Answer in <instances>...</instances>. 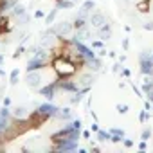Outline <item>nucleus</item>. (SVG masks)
I'll use <instances>...</instances> for the list:
<instances>
[{
  "mask_svg": "<svg viewBox=\"0 0 153 153\" xmlns=\"http://www.w3.org/2000/svg\"><path fill=\"white\" fill-rule=\"evenodd\" d=\"M52 68L58 74V79H65V78H70L78 67L65 56H56V58H52Z\"/></svg>",
  "mask_w": 153,
  "mask_h": 153,
  "instance_id": "f257e3e1",
  "label": "nucleus"
},
{
  "mask_svg": "<svg viewBox=\"0 0 153 153\" xmlns=\"http://www.w3.org/2000/svg\"><path fill=\"white\" fill-rule=\"evenodd\" d=\"M65 139H70V140H78L79 139V130H76L72 124H67L65 128H61L59 131L52 133L51 135V140L52 142H58V140H65Z\"/></svg>",
  "mask_w": 153,
  "mask_h": 153,
  "instance_id": "f03ea898",
  "label": "nucleus"
},
{
  "mask_svg": "<svg viewBox=\"0 0 153 153\" xmlns=\"http://www.w3.org/2000/svg\"><path fill=\"white\" fill-rule=\"evenodd\" d=\"M49 117H51L49 114H43V112H40V110H34V112H31V114L27 115V119H29L33 130H36V128H40L42 124H45V123L49 121Z\"/></svg>",
  "mask_w": 153,
  "mask_h": 153,
  "instance_id": "7ed1b4c3",
  "label": "nucleus"
},
{
  "mask_svg": "<svg viewBox=\"0 0 153 153\" xmlns=\"http://www.w3.org/2000/svg\"><path fill=\"white\" fill-rule=\"evenodd\" d=\"M72 24H68V22H61V24H58L56 27H52L49 33H52L54 36H58V38H65V36H68L70 33H72Z\"/></svg>",
  "mask_w": 153,
  "mask_h": 153,
  "instance_id": "20e7f679",
  "label": "nucleus"
},
{
  "mask_svg": "<svg viewBox=\"0 0 153 153\" xmlns=\"http://www.w3.org/2000/svg\"><path fill=\"white\" fill-rule=\"evenodd\" d=\"M76 148H78V140L65 139V140H58V142H54V149H58V151H74Z\"/></svg>",
  "mask_w": 153,
  "mask_h": 153,
  "instance_id": "39448f33",
  "label": "nucleus"
},
{
  "mask_svg": "<svg viewBox=\"0 0 153 153\" xmlns=\"http://www.w3.org/2000/svg\"><path fill=\"white\" fill-rule=\"evenodd\" d=\"M25 81H27V85H29L31 88H40V83H42V74H40V70L27 72Z\"/></svg>",
  "mask_w": 153,
  "mask_h": 153,
  "instance_id": "423d86ee",
  "label": "nucleus"
},
{
  "mask_svg": "<svg viewBox=\"0 0 153 153\" xmlns=\"http://www.w3.org/2000/svg\"><path fill=\"white\" fill-rule=\"evenodd\" d=\"M43 67H47V59H45V58H42V56H36V58H33V59L27 63V72L42 70Z\"/></svg>",
  "mask_w": 153,
  "mask_h": 153,
  "instance_id": "0eeeda50",
  "label": "nucleus"
},
{
  "mask_svg": "<svg viewBox=\"0 0 153 153\" xmlns=\"http://www.w3.org/2000/svg\"><path fill=\"white\" fill-rule=\"evenodd\" d=\"M140 72L146 74V76H151V72H153V61L148 54L140 56Z\"/></svg>",
  "mask_w": 153,
  "mask_h": 153,
  "instance_id": "6e6552de",
  "label": "nucleus"
},
{
  "mask_svg": "<svg viewBox=\"0 0 153 153\" xmlns=\"http://www.w3.org/2000/svg\"><path fill=\"white\" fill-rule=\"evenodd\" d=\"M56 87L61 88V90H67V92H78V85H76L74 81H68L67 78L65 79H58L56 81Z\"/></svg>",
  "mask_w": 153,
  "mask_h": 153,
  "instance_id": "1a4fd4ad",
  "label": "nucleus"
},
{
  "mask_svg": "<svg viewBox=\"0 0 153 153\" xmlns=\"http://www.w3.org/2000/svg\"><path fill=\"white\" fill-rule=\"evenodd\" d=\"M56 88H58V87H56V81H54V83H49L47 87H40V88H38V92H40V96H45L47 99H52V97H54Z\"/></svg>",
  "mask_w": 153,
  "mask_h": 153,
  "instance_id": "9d476101",
  "label": "nucleus"
},
{
  "mask_svg": "<svg viewBox=\"0 0 153 153\" xmlns=\"http://www.w3.org/2000/svg\"><path fill=\"white\" fill-rule=\"evenodd\" d=\"M90 22H92V25H94L96 29H99V27H103V25L106 24V18H105L103 13H94L92 18H90Z\"/></svg>",
  "mask_w": 153,
  "mask_h": 153,
  "instance_id": "9b49d317",
  "label": "nucleus"
},
{
  "mask_svg": "<svg viewBox=\"0 0 153 153\" xmlns=\"http://www.w3.org/2000/svg\"><path fill=\"white\" fill-rule=\"evenodd\" d=\"M97 33L101 34V38H103V40H108V34H110V24L106 22L103 27H99V29H97Z\"/></svg>",
  "mask_w": 153,
  "mask_h": 153,
  "instance_id": "f8f14e48",
  "label": "nucleus"
},
{
  "mask_svg": "<svg viewBox=\"0 0 153 153\" xmlns=\"http://www.w3.org/2000/svg\"><path fill=\"white\" fill-rule=\"evenodd\" d=\"M74 6L72 0H61V2H58V9H70Z\"/></svg>",
  "mask_w": 153,
  "mask_h": 153,
  "instance_id": "ddd939ff",
  "label": "nucleus"
},
{
  "mask_svg": "<svg viewBox=\"0 0 153 153\" xmlns=\"http://www.w3.org/2000/svg\"><path fill=\"white\" fill-rule=\"evenodd\" d=\"M94 7H96V2H94V0H87L81 9H83V13H88V11H92Z\"/></svg>",
  "mask_w": 153,
  "mask_h": 153,
  "instance_id": "4468645a",
  "label": "nucleus"
},
{
  "mask_svg": "<svg viewBox=\"0 0 153 153\" xmlns=\"http://www.w3.org/2000/svg\"><path fill=\"white\" fill-rule=\"evenodd\" d=\"M56 117H59V119H68V117H70V110H68V108H59V112L56 114Z\"/></svg>",
  "mask_w": 153,
  "mask_h": 153,
  "instance_id": "2eb2a0df",
  "label": "nucleus"
},
{
  "mask_svg": "<svg viewBox=\"0 0 153 153\" xmlns=\"http://www.w3.org/2000/svg\"><path fill=\"white\" fill-rule=\"evenodd\" d=\"M18 76H20V70L18 68H13V72H11V85H16L18 83Z\"/></svg>",
  "mask_w": 153,
  "mask_h": 153,
  "instance_id": "dca6fc26",
  "label": "nucleus"
},
{
  "mask_svg": "<svg viewBox=\"0 0 153 153\" xmlns=\"http://www.w3.org/2000/svg\"><path fill=\"white\" fill-rule=\"evenodd\" d=\"M97 137H99L101 140H110L112 135H110V131H103V130L99 128V130H97Z\"/></svg>",
  "mask_w": 153,
  "mask_h": 153,
  "instance_id": "f3484780",
  "label": "nucleus"
},
{
  "mask_svg": "<svg viewBox=\"0 0 153 153\" xmlns=\"http://www.w3.org/2000/svg\"><path fill=\"white\" fill-rule=\"evenodd\" d=\"M85 24H87V22H85V18H81V16H79V18L76 20L72 25H74V29H83V27H85Z\"/></svg>",
  "mask_w": 153,
  "mask_h": 153,
  "instance_id": "a211bd4d",
  "label": "nucleus"
},
{
  "mask_svg": "<svg viewBox=\"0 0 153 153\" xmlns=\"http://www.w3.org/2000/svg\"><path fill=\"white\" fill-rule=\"evenodd\" d=\"M137 7H139V11H142V13H148V11H149V2H148V0H144V2L139 4Z\"/></svg>",
  "mask_w": 153,
  "mask_h": 153,
  "instance_id": "6ab92c4d",
  "label": "nucleus"
},
{
  "mask_svg": "<svg viewBox=\"0 0 153 153\" xmlns=\"http://www.w3.org/2000/svg\"><path fill=\"white\" fill-rule=\"evenodd\" d=\"M56 11H58V9H52V11L47 15V18H45V22H47V24H52V20H54V16H56Z\"/></svg>",
  "mask_w": 153,
  "mask_h": 153,
  "instance_id": "aec40b11",
  "label": "nucleus"
},
{
  "mask_svg": "<svg viewBox=\"0 0 153 153\" xmlns=\"http://www.w3.org/2000/svg\"><path fill=\"white\" fill-rule=\"evenodd\" d=\"M149 137H151V130H149V128H146V130L140 133V139H142V140H148Z\"/></svg>",
  "mask_w": 153,
  "mask_h": 153,
  "instance_id": "412c9836",
  "label": "nucleus"
},
{
  "mask_svg": "<svg viewBox=\"0 0 153 153\" xmlns=\"http://www.w3.org/2000/svg\"><path fill=\"white\" fill-rule=\"evenodd\" d=\"M117 112L119 114H126L128 112V106L126 105H117Z\"/></svg>",
  "mask_w": 153,
  "mask_h": 153,
  "instance_id": "4be33fe9",
  "label": "nucleus"
},
{
  "mask_svg": "<svg viewBox=\"0 0 153 153\" xmlns=\"http://www.w3.org/2000/svg\"><path fill=\"white\" fill-rule=\"evenodd\" d=\"M146 119H148V112H146V110H142V112L139 114V121H140V123H144Z\"/></svg>",
  "mask_w": 153,
  "mask_h": 153,
  "instance_id": "5701e85b",
  "label": "nucleus"
},
{
  "mask_svg": "<svg viewBox=\"0 0 153 153\" xmlns=\"http://www.w3.org/2000/svg\"><path fill=\"white\" fill-rule=\"evenodd\" d=\"M110 133H112V135H121V137L124 135V131H123V130H119V128H112V130H110Z\"/></svg>",
  "mask_w": 153,
  "mask_h": 153,
  "instance_id": "b1692460",
  "label": "nucleus"
},
{
  "mask_svg": "<svg viewBox=\"0 0 153 153\" xmlns=\"http://www.w3.org/2000/svg\"><path fill=\"white\" fill-rule=\"evenodd\" d=\"M13 115H15V117H24V108H16Z\"/></svg>",
  "mask_w": 153,
  "mask_h": 153,
  "instance_id": "393cba45",
  "label": "nucleus"
},
{
  "mask_svg": "<svg viewBox=\"0 0 153 153\" xmlns=\"http://www.w3.org/2000/svg\"><path fill=\"white\" fill-rule=\"evenodd\" d=\"M70 124H72V126H74L76 130H79V128H81V121H78V119H76V121H72Z\"/></svg>",
  "mask_w": 153,
  "mask_h": 153,
  "instance_id": "a878e982",
  "label": "nucleus"
},
{
  "mask_svg": "<svg viewBox=\"0 0 153 153\" xmlns=\"http://www.w3.org/2000/svg\"><path fill=\"white\" fill-rule=\"evenodd\" d=\"M92 47H94V49H99V51H101V49H103V42H97V40H96V42L92 43Z\"/></svg>",
  "mask_w": 153,
  "mask_h": 153,
  "instance_id": "bb28decb",
  "label": "nucleus"
},
{
  "mask_svg": "<svg viewBox=\"0 0 153 153\" xmlns=\"http://www.w3.org/2000/svg\"><path fill=\"white\" fill-rule=\"evenodd\" d=\"M110 135H112V133H110ZM121 139H123L121 135H112V137H110V140H112V142H121Z\"/></svg>",
  "mask_w": 153,
  "mask_h": 153,
  "instance_id": "cd10ccee",
  "label": "nucleus"
},
{
  "mask_svg": "<svg viewBox=\"0 0 153 153\" xmlns=\"http://www.w3.org/2000/svg\"><path fill=\"white\" fill-rule=\"evenodd\" d=\"M144 29L146 31H153V22H146L144 24Z\"/></svg>",
  "mask_w": 153,
  "mask_h": 153,
  "instance_id": "c85d7f7f",
  "label": "nucleus"
},
{
  "mask_svg": "<svg viewBox=\"0 0 153 153\" xmlns=\"http://www.w3.org/2000/svg\"><path fill=\"white\" fill-rule=\"evenodd\" d=\"M119 72H121V74L124 76V78H130V70H128V68H121Z\"/></svg>",
  "mask_w": 153,
  "mask_h": 153,
  "instance_id": "c756f323",
  "label": "nucleus"
},
{
  "mask_svg": "<svg viewBox=\"0 0 153 153\" xmlns=\"http://www.w3.org/2000/svg\"><path fill=\"white\" fill-rule=\"evenodd\" d=\"M124 146H126V148H131V146H133V140H130V139H124Z\"/></svg>",
  "mask_w": 153,
  "mask_h": 153,
  "instance_id": "7c9ffc66",
  "label": "nucleus"
},
{
  "mask_svg": "<svg viewBox=\"0 0 153 153\" xmlns=\"http://www.w3.org/2000/svg\"><path fill=\"white\" fill-rule=\"evenodd\" d=\"M34 16H36V18H42V16H43V11H42V9H38V11L34 13Z\"/></svg>",
  "mask_w": 153,
  "mask_h": 153,
  "instance_id": "2f4dec72",
  "label": "nucleus"
},
{
  "mask_svg": "<svg viewBox=\"0 0 153 153\" xmlns=\"http://www.w3.org/2000/svg\"><path fill=\"white\" fill-rule=\"evenodd\" d=\"M139 149H140V151H144V149H146V140H142V142L139 144Z\"/></svg>",
  "mask_w": 153,
  "mask_h": 153,
  "instance_id": "473e14b6",
  "label": "nucleus"
},
{
  "mask_svg": "<svg viewBox=\"0 0 153 153\" xmlns=\"http://www.w3.org/2000/svg\"><path fill=\"white\" fill-rule=\"evenodd\" d=\"M22 52H24V47H20V49H18V51H16V52H15V58H18V56H20V54H22Z\"/></svg>",
  "mask_w": 153,
  "mask_h": 153,
  "instance_id": "72a5a7b5",
  "label": "nucleus"
},
{
  "mask_svg": "<svg viewBox=\"0 0 153 153\" xmlns=\"http://www.w3.org/2000/svg\"><path fill=\"white\" fill-rule=\"evenodd\" d=\"M9 105H11V99H9V97H6V99H4V106H9Z\"/></svg>",
  "mask_w": 153,
  "mask_h": 153,
  "instance_id": "f704fd0d",
  "label": "nucleus"
},
{
  "mask_svg": "<svg viewBox=\"0 0 153 153\" xmlns=\"http://www.w3.org/2000/svg\"><path fill=\"white\" fill-rule=\"evenodd\" d=\"M90 130H92V131H97V130H99V124H97V123H96V124H92V128H90Z\"/></svg>",
  "mask_w": 153,
  "mask_h": 153,
  "instance_id": "c9c22d12",
  "label": "nucleus"
},
{
  "mask_svg": "<svg viewBox=\"0 0 153 153\" xmlns=\"http://www.w3.org/2000/svg\"><path fill=\"white\" fill-rule=\"evenodd\" d=\"M119 70H121V65H119V63H117V65H114V72H119Z\"/></svg>",
  "mask_w": 153,
  "mask_h": 153,
  "instance_id": "e433bc0d",
  "label": "nucleus"
},
{
  "mask_svg": "<svg viewBox=\"0 0 153 153\" xmlns=\"http://www.w3.org/2000/svg\"><path fill=\"white\" fill-rule=\"evenodd\" d=\"M83 137H85V139H88V137H90V131H88V130H85V131H83Z\"/></svg>",
  "mask_w": 153,
  "mask_h": 153,
  "instance_id": "4c0bfd02",
  "label": "nucleus"
},
{
  "mask_svg": "<svg viewBox=\"0 0 153 153\" xmlns=\"http://www.w3.org/2000/svg\"><path fill=\"white\" fill-rule=\"evenodd\" d=\"M2 63H4V56H2V54H0V65H2Z\"/></svg>",
  "mask_w": 153,
  "mask_h": 153,
  "instance_id": "58836bf2",
  "label": "nucleus"
},
{
  "mask_svg": "<svg viewBox=\"0 0 153 153\" xmlns=\"http://www.w3.org/2000/svg\"><path fill=\"white\" fill-rule=\"evenodd\" d=\"M149 58H151V61H153V54H151V56H149Z\"/></svg>",
  "mask_w": 153,
  "mask_h": 153,
  "instance_id": "ea45409f",
  "label": "nucleus"
},
{
  "mask_svg": "<svg viewBox=\"0 0 153 153\" xmlns=\"http://www.w3.org/2000/svg\"><path fill=\"white\" fill-rule=\"evenodd\" d=\"M151 110H153V101H151Z\"/></svg>",
  "mask_w": 153,
  "mask_h": 153,
  "instance_id": "a19ab883",
  "label": "nucleus"
},
{
  "mask_svg": "<svg viewBox=\"0 0 153 153\" xmlns=\"http://www.w3.org/2000/svg\"><path fill=\"white\" fill-rule=\"evenodd\" d=\"M72 2H78V0H72Z\"/></svg>",
  "mask_w": 153,
  "mask_h": 153,
  "instance_id": "79ce46f5",
  "label": "nucleus"
},
{
  "mask_svg": "<svg viewBox=\"0 0 153 153\" xmlns=\"http://www.w3.org/2000/svg\"><path fill=\"white\" fill-rule=\"evenodd\" d=\"M56 2H61V0H56Z\"/></svg>",
  "mask_w": 153,
  "mask_h": 153,
  "instance_id": "37998d69",
  "label": "nucleus"
},
{
  "mask_svg": "<svg viewBox=\"0 0 153 153\" xmlns=\"http://www.w3.org/2000/svg\"><path fill=\"white\" fill-rule=\"evenodd\" d=\"M0 135H2V130H0Z\"/></svg>",
  "mask_w": 153,
  "mask_h": 153,
  "instance_id": "c03bdc74",
  "label": "nucleus"
}]
</instances>
